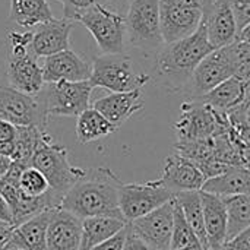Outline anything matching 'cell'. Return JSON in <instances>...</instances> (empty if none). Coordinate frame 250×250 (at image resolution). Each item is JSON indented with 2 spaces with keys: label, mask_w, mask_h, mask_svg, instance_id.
Segmentation results:
<instances>
[{
  "label": "cell",
  "mask_w": 250,
  "mask_h": 250,
  "mask_svg": "<svg viewBox=\"0 0 250 250\" xmlns=\"http://www.w3.org/2000/svg\"><path fill=\"white\" fill-rule=\"evenodd\" d=\"M122 185L123 182L107 167L86 170L85 176L66 193L59 208L69 211L81 220L88 217L123 220L119 209V190Z\"/></svg>",
  "instance_id": "cell-1"
},
{
  "label": "cell",
  "mask_w": 250,
  "mask_h": 250,
  "mask_svg": "<svg viewBox=\"0 0 250 250\" xmlns=\"http://www.w3.org/2000/svg\"><path fill=\"white\" fill-rule=\"evenodd\" d=\"M212 50L214 47L208 41L202 22L189 37L164 44L157 54L155 63L161 82L171 92H182L196 66Z\"/></svg>",
  "instance_id": "cell-2"
},
{
  "label": "cell",
  "mask_w": 250,
  "mask_h": 250,
  "mask_svg": "<svg viewBox=\"0 0 250 250\" xmlns=\"http://www.w3.org/2000/svg\"><path fill=\"white\" fill-rule=\"evenodd\" d=\"M31 166L42 173L48 183L50 208H59L66 193L85 176L86 170L73 167L67 158V148L54 144L53 138L44 132L34 155Z\"/></svg>",
  "instance_id": "cell-3"
},
{
  "label": "cell",
  "mask_w": 250,
  "mask_h": 250,
  "mask_svg": "<svg viewBox=\"0 0 250 250\" xmlns=\"http://www.w3.org/2000/svg\"><path fill=\"white\" fill-rule=\"evenodd\" d=\"M151 76L141 70L127 54H103L91 63L89 83L92 88H104L110 92H129L142 89Z\"/></svg>",
  "instance_id": "cell-4"
},
{
  "label": "cell",
  "mask_w": 250,
  "mask_h": 250,
  "mask_svg": "<svg viewBox=\"0 0 250 250\" xmlns=\"http://www.w3.org/2000/svg\"><path fill=\"white\" fill-rule=\"evenodd\" d=\"M92 89L94 88L91 86L89 81H60L53 83H44L35 98L41 104L47 119L53 116L78 117L82 111L89 108Z\"/></svg>",
  "instance_id": "cell-5"
},
{
  "label": "cell",
  "mask_w": 250,
  "mask_h": 250,
  "mask_svg": "<svg viewBox=\"0 0 250 250\" xmlns=\"http://www.w3.org/2000/svg\"><path fill=\"white\" fill-rule=\"evenodd\" d=\"M226 113H220L199 101H186L182 105V114L174 125L177 144L195 142L214 138L227 130Z\"/></svg>",
  "instance_id": "cell-6"
},
{
  "label": "cell",
  "mask_w": 250,
  "mask_h": 250,
  "mask_svg": "<svg viewBox=\"0 0 250 250\" xmlns=\"http://www.w3.org/2000/svg\"><path fill=\"white\" fill-rule=\"evenodd\" d=\"M81 22L92 35L97 45L104 54H117L125 50V16L97 3L79 15Z\"/></svg>",
  "instance_id": "cell-7"
},
{
  "label": "cell",
  "mask_w": 250,
  "mask_h": 250,
  "mask_svg": "<svg viewBox=\"0 0 250 250\" xmlns=\"http://www.w3.org/2000/svg\"><path fill=\"white\" fill-rule=\"evenodd\" d=\"M174 193L158 180L145 183H123L119 190V209L126 223H132L164 204L170 202Z\"/></svg>",
  "instance_id": "cell-8"
},
{
  "label": "cell",
  "mask_w": 250,
  "mask_h": 250,
  "mask_svg": "<svg viewBox=\"0 0 250 250\" xmlns=\"http://www.w3.org/2000/svg\"><path fill=\"white\" fill-rule=\"evenodd\" d=\"M163 44L193 34L202 22L201 0H158Z\"/></svg>",
  "instance_id": "cell-9"
},
{
  "label": "cell",
  "mask_w": 250,
  "mask_h": 250,
  "mask_svg": "<svg viewBox=\"0 0 250 250\" xmlns=\"http://www.w3.org/2000/svg\"><path fill=\"white\" fill-rule=\"evenodd\" d=\"M234 75L236 64L229 45L214 48L196 66L182 92H185L190 100H198Z\"/></svg>",
  "instance_id": "cell-10"
},
{
  "label": "cell",
  "mask_w": 250,
  "mask_h": 250,
  "mask_svg": "<svg viewBox=\"0 0 250 250\" xmlns=\"http://www.w3.org/2000/svg\"><path fill=\"white\" fill-rule=\"evenodd\" d=\"M125 31L127 40L142 48L151 50L163 44L160 32L158 0H130L125 16Z\"/></svg>",
  "instance_id": "cell-11"
},
{
  "label": "cell",
  "mask_w": 250,
  "mask_h": 250,
  "mask_svg": "<svg viewBox=\"0 0 250 250\" xmlns=\"http://www.w3.org/2000/svg\"><path fill=\"white\" fill-rule=\"evenodd\" d=\"M0 120L13 126L45 129L48 119L35 97L25 95L10 86H0Z\"/></svg>",
  "instance_id": "cell-12"
},
{
  "label": "cell",
  "mask_w": 250,
  "mask_h": 250,
  "mask_svg": "<svg viewBox=\"0 0 250 250\" xmlns=\"http://www.w3.org/2000/svg\"><path fill=\"white\" fill-rule=\"evenodd\" d=\"M173 199L155 211L144 215L127 227L151 250H170L173 233Z\"/></svg>",
  "instance_id": "cell-13"
},
{
  "label": "cell",
  "mask_w": 250,
  "mask_h": 250,
  "mask_svg": "<svg viewBox=\"0 0 250 250\" xmlns=\"http://www.w3.org/2000/svg\"><path fill=\"white\" fill-rule=\"evenodd\" d=\"M75 22L70 19H51L31 31V53L38 57H47L69 48L70 32Z\"/></svg>",
  "instance_id": "cell-14"
},
{
  "label": "cell",
  "mask_w": 250,
  "mask_h": 250,
  "mask_svg": "<svg viewBox=\"0 0 250 250\" xmlns=\"http://www.w3.org/2000/svg\"><path fill=\"white\" fill-rule=\"evenodd\" d=\"M41 70L44 83H53L60 81L81 82L89 79L91 63L83 60L78 53L67 48L60 53L44 57Z\"/></svg>",
  "instance_id": "cell-15"
},
{
  "label": "cell",
  "mask_w": 250,
  "mask_h": 250,
  "mask_svg": "<svg viewBox=\"0 0 250 250\" xmlns=\"http://www.w3.org/2000/svg\"><path fill=\"white\" fill-rule=\"evenodd\" d=\"M205 180V176L196 164L180 154H173L166 158L163 176L158 179V182L173 193L201 190Z\"/></svg>",
  "instance_id": "cell-16"
},
{
  "label": "cell",
  "mask_w": 250,
  "mask_h": 250,
  "mask_svg": "<svg viewBox=\"0 0 250 250\" xmlns=\"http://www.w3.org/2000/svg\"><path fill=\"white\" fill-rule=\"evenodd\" d=\"M6 79L9 82L7 86L29 97H37L44 86L41 66L32 53L19 57H7Z\"/></svg>",
  "instance_id": "cell-17"
},
{
  "label": "cell",
  "mask_w": 250,
  "mask_h": 250,
  "mask_svg": "<svg viewBox=\"0 0 250 250\" xmlns=\"http://www.w3.org/2000/svg\"><path fill=\"white\" fill-rule=\"evenodd\" d=\"M82 220L62 208H53L47 226V250H79Z\"/></svg>",
  "instance_id": "cell-18"
},
{
  "label": "cell",
  "mask_w": 250,
  "mask_h": 250,
  "mask_svg": "<svg viewBox=\"0 0 250 250\" xmlns=\"http://www.w3.org/2000/svg\"><path fill=\"white\" fill-rule=\"evenodd\" d=\"M92 108H95L104 119H107L116 129L126 123L132 116L144 108L142 89L129 92H111L98 98Z\"/></svg>",
  "instance_id": "cell-19"
},
{
  "label": "cell",
  "mask_w": 250,
  "mask_h": 250,
  "mask_svg": "<svg viewBox=\"0 0 250 250\" xmlns=\"http://www.w3.org/2000/svg\"><path fill=\"white\" fill-rule=\"evenodd\" d=\"M249 85L250 79H243L234 75L193 101L207 104L215 111L226 113L242 104L246 98H249Z\"/></svg>",
  "instance_id": "cell-20"
},
{
  "label": "cell",
  "mask_w": 250,
  "mask_h": 250,
  "mask_svg": "<svg viewBox=\"0 0 250 250\" xmlns=\"http://www.w3.org/2000/svg\"><path fill=\"white\" fill-rule=\"evenodd\" d=\"M51 209H47L25 223L12 227L6 246L21 250H47V226Z\"/></svg>",
  "instance_id": "cell-21"
},
{
  "label": "cell",
  "mask_w": 250,
  "mask_h": 250,
  "mask_svg": "<svg viewBox=\"0 0 250 250\" xmlns=\"http://www.w3.org/2000/svg\"><path fill=\"white\" fill-rule=\"evenodd\" d=\"M202 212H204V227L207 236L208 250H220L226 242L227 217L224 202L220 196L209 195L199 190Z\"/></svg>",
  "instance_id": "cell-22"
},
{
  "label": "cell",
  "mask_w": 250,
  "mask_h": 250,
  "mask_svg": "<svg viewBox=\"0 0 250 250\" xmlns=\"http://www.w3.org/2000/svg\"><path fill=\"white\" fill-rule=\"evenodd\" d=\"M250 190V173L248 167H231L223 174L207 179L201 192L220 198L245 195Z\"/></svg>",
  "instance_id": "cell-23"
},
{
  "label": "cell",
  "mask_w": 250,
  "mask_h": 250,
  "mask_svg": "<svg viewBox=\"0 0 250 250\" xmlns=\"http://www.w3.org/2000/svg\"><path fill=\"white\" fill-rule=\"evenodd\" d=\"M126 221L114 217H88L81 223V246L79 250H91L101 242L110 239L122 229Z\"/></svg>",
  "instance_id": "cell-24"
},
{
  "label": "cell",
  "mask_w": 250,
  "mask_h": 250,
  "mask_svg": "<svg viewBox=\"0 0 250 250\" xmlns=\"http://www.w3.org/2000/svg\"><path fill=\"white\" fill-rule=\"evenodd\" d=\"M9 16L22 28H35L54 19L48 0H10Z\"/></svg>",
  "instance_id": "cell-25"
},
{
  "label": "cell",
  "mask_w": 250,
  "mask_h": 250,
  "mask_svg": "<svg viewBox=\"0 0 250 250\" xmlns=\"http://www.w3.org/2000/svg\"><path fill=\"white\" fill-rule=\"evenodd\" d=\"M226 208L227 229H226V242L239 236L245 230L250 229V196L234 195L221 198Z\"/></svg>",
  "instance_id": "cell-26"
},
{
  "label": "cell",
  "mask_w": 250,
  "mask_h": 250,
  "mask_svg": "<svg viewBox=\"0 0 250 250\" xmlns=\"http://www.w3.org/2000/svg\"><path fill=\"white\" fill-rule=\"evenodd\" d=\"M116 130L117 129L92 107L86 108L78 116L76 138L81 144H91L104 139Z\"/></svg>",
  "instance_id": "cell-27"
},
{
  "label": "cell",
  "mask_w": 250,
  "mask_h": 250,
  "mask_svg": "<svg viewBox=\"0 0 250 250\" xmlns=\"http://www.w3.org/2000/svg\"><path fill=\"white\" fill-rule=\"evenodd\" d=\"M174 201L182 209V214L198 237L199 243L202 245L204 250H208L207 245V236H205V227H204V212H202V204L199 190H186V192H177L174 193Z\"/></svg>",
  "instance_id": "cell-28"
},
{
  "label": "cell",
  "mask_w": 250,
  "mask_h": 250,
  "mask_svg": "<svg viewBox=\"0 0 250 250\" xmlns=\"http://www.w3.org/2000/svg\"><path fill=\"white\" fill-rule=\"evenodd\" d=\"M45 129H40L35 126H16V136L13 141L15 151L12 155V161L22 163L25 166H31L32 155L44 135Z\"/></svg>",
  "instance_id": "cell-29"
},
{
  "label": "cell",
  "mask_w": 250,
  "mask_h": 250,
  "mask_svg": "<svg viewBox=\"0 0 250 250\" xmlns=\"http://www.w3.org/2000/svg\"><path fill=\"white\" fill-rule=\"evenodd\" d=\"M173 202H174V207H173V233H171V248H170V250H186L201 245L198 237L195 236V233L192 231V229L186 223V220L182 214V209L177 205V202L174 201V198H173Z\"/></svg>",
  "instance_id": "cell-30"
},
{
  "label": "cell",
  "mask_w": 250,
  "mask_h": 250,
  "mask_svg": "<svg viewBox=\"0 0 250 250\" xmlns=\"http://www.w3.org/2000/svg\"><path fill=\"white\" fill-rule=\"evenodd\" d=\"M18 189L28 196H42L48 192V183L40 170L28 166L19 177Z\"/></svg>",
  "instance_id": "cell-31"
},
{
  "label": "cell",
  "mask_w": 250,
  "mask_h": 250,
  "mask_svg": "<svg viewBox=\"0 0 250 250\" xmlns=\"http://www.w3.org/2000/svg\"><path fill=\"white\" fill-rule=\"evenodd\" d=\"M63 4V18L70 21H78L79 15H82L86 9L100 3V0H54Z\"/></svg>",
  "instance_id": "cell-32"
},
{
  "label": "cell",
  "mask_w": 250,
  "mask_h": 250,
  "mask_svg": "<svg viewBox=\"0 0 250 250\" xmlns=\"http://www.w3.org/2000/svg\"><path fill=\"white\" fill-rule=\"evenodd\" d=\"M127 236V224L125 229H122L119 233H116L114 236H111L110 239L101 242L100 245L94 246L91 250H122L125 246V240Z\"/></svg>",
  "instance_id": "cell-33"
},
{
  "label": "cell",
  "mask_w": 250,
  "mask_h": 250,
  "mask_svg": "<svg viewBox=\"0 0 250 250\" xmlns=\"http://www.w3.org/2000/svg\"><path fill=\"white\" fill-rule=\"evenodd\" d=\"M220 250H250V229L245 230L239 236L224 242Z\"/></svg>",
  "instance_id": "cell-34"
},
{
  "label": "cell",
  "mask_w": 250,
  "mask_h": 250,
  "mask_svg": "<svg viewBox=\"0 0 250 250\" xmlns=\"http://www.w3.org/2000/svg\"><path fill=\"white\" fill-rule=\"evenodd\" d=\"M122 250H151L129 227H127V236L125 240V246Z\"/></svg>",
  "instance_id": "cell-35"
},
{
  "label": "cell",
  "mask_w": 250,
  "mask_h": 250,
  "mask_svg": "<svg viewBox=\"0 0 250 250\" xmlns=\"http://www.w3.org/2000/svg\"><path fill=\"white\" fill-rule=\"evenodd\" d=\"M16 136V126L0 120V142H13Z\"/></svg>",
  "instance_id": "cell-36"
},
{
  "label": "cell",
  "mask_w": 250,
  "mask_h": 250,
  "mask_svg": "<svg viewBox=\"0 0 250 250\" xmlns=\"http://www.w3.org/2000/svg\"><path fill=\"white\" fill-rule=\"evenodd\" d=\"M0 223L13 227V220H12L10 208L7 207V204L4 202V199L1 196H0Z\"/></svg>",
  "instance_id": "cell-37"
},
{
  "label": "cell",
  "mask_w": 250,
  "mask_h": 250,
  "mask_svg": "<svg viewBox=\"0 0 250 250\" xmlns=\"http://www.w3.org/2000/svg\"><path fill=\"white\" fill-rule=\"evenodd\" d=\"M13 151H15V145H13V142H0V155H3V157H9V158L12 160Z\"/></svg>",
  "instance_id": "cell-38"
},
{
  "label": "cell",
  "mask_w": 250,
  "mask_h": 250,
  "mask_svg": "<svg viewBox=\"0 0 250 250\" xmlns=\"http://www.w3.org/2000/svg\"><path fill=\"white\" fill-rule=\"evenodd\" d=\"M10 164H12V160H10L9 157H3V155H0V180H1V179L4 177V174L7 173V170H9Z\"/></svg>",
  "instance_id": "cell-39"
},
{
  "label": "cell",
  "mask_w": 250,
  "mask_h": 250,
  "mask_svg": "<svg viewBox=\"0 0 250 250\" xmlns=\"http://www.w3.org/2000/svg\"><path fill=\"white\" fill-rule=\"evenodd\" d=\"M1 250H21V249H16V248H9V246H6V248H3Z\"/></svg>",
  "instance_id": "cell-40"
},
{
  "label": "cell",
  "mask_w": 250,
  "mask_h": 250,
  "mask_svg": "<svg viewBox=\"0 0 250 250\" xmlns=\"http://www.w3.org/2000/svg\"><path fill=\"white\" fill-rule=\"evenodd\" d=\"M237 1H250V0H237Z\"/></svg>",
  "instance_id": "cell-41"
},
{
  "label": "cell",
  "mask_w": 250,
  "mask_h": 250,
  "mask_svg": "<svg viewBox=\"0 0 250 250\" xmlns=\"http://www.w3.org/2000/svg\"><path fill=\"white\" fill-rule=\"evenodd\" d=\"M0 86H1V76H0Z\"/></svg>",
  "instance_id": "cell-42"
},
{
  "label": "cell",
  "mask_w": 250,
  "mask_h": 250,
  "mask_svg": "<svg viewBox=\"0 0 250 250\" xmlns=\"http://www.w3.org/2000/svg\"><path fill=\"white\" fill-rule=\"evenodd\" d=\"M0 226H6V224H3V223H0Z\"/></svg>",
  "instance_id": "cell-43"
}]
</instances>
